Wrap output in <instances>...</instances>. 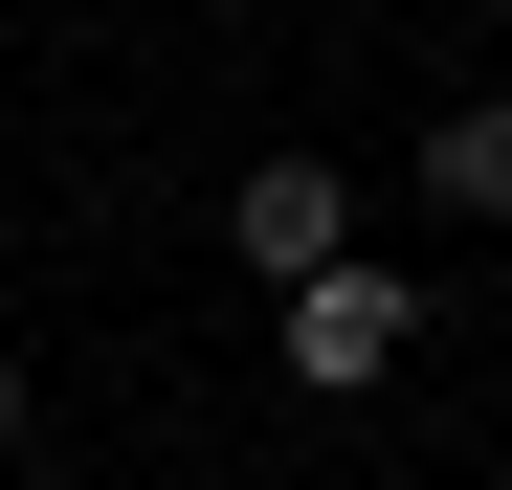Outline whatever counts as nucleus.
I'll return each instance as SVG.
<instances>
[{"mask_svg":"<svg viewBox=\"0 0 512 490\" xmlns=\"http://www.w3.org/2000/svg\"><path fill=\"white\" fill-rule=\"evenodd\" d=\"M268 357H290L312 401H357V379L423 357V290H401V268H334V290H290V335H268Z\"/></svg>","mask_w":512,"mask_h":490,"instance_id":"f257e3e1","label":"nucleus"},{"mask_svg":"<svg viewBox=\"0 0 512 490\" xmlns=\"http://www.w3.org/2000/svg\"><path fill=\"white\" fill-rule=\"evenodd\" d=\"M223 245H245L268 290H334V268H357V201H334V156H268V179H223Z\"/></svg>","mask_w":512,"mask_h":490,"instance_id":"f03ea898","label":"nucleus"},{"mask_svg":"<svg viewBox=\"0 0 512 490\" xmlns=\"http://www.w3.org/2000/svg\"><path fill=\"white\" fill-rule=\"evenodd\" d=\"M423 201H446V223H512V90L423 112Z\"/></svg>","mask_w":512,"mask_h":490,"instance_id":"7ed1b4c3","label":"nucleus"},{"mask_svg":"<svg viewBox=\"0 0 512 490\" xmlns=\"http://www.w3.org/2000/svg\"><path fill=\"white\" fill-rule=\"evenodd\" d=\"M0 446H23V357H0Z\"/></svg>","mask_w":512,"mask_h":490,"instance_id":"20e7f679","label":"nucleus"}]
</instances>
